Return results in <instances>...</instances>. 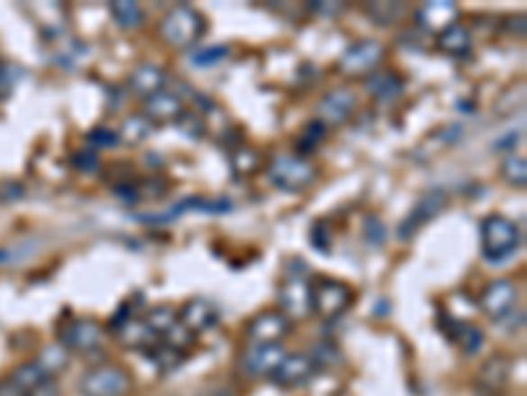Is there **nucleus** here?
Instances as JSON below:
<instances>
[{"instance_id":"473e14b6","label":"nucleus","mask_w":527,"mask_h":396,"mask_svg":"<svg viewBox=\"0 0 527 396\" xmlns=\"http://www.w3.org/2000/svg\"><path fill=\"white\" fill-rule=\"evenodd\" d=\"M230 56V45H204L201 51L193 53V64L195 67H214L219 61H224Z\"/></svg>"},{"instance_id":"e433bc0d","label":"nucleus","mask_w":527,"mask_h":396,"mask_svg":"<svg viewBox=\"0 0 527 396\" xmlns=\"http://www.w3.org/2000/svg\"><path fill=\"white\" fill-rule=\"evenodd\" d=\"M87 141L95 148H108V145L119 143V135H116V130H108V127H93L87 133Z\"/></svg>"},{"instance_id":"a878e982","label":"nucleus","mask_w":527,"mask_h":396,"mask_svg":"<svg viewBox=\"0 0 527 396\" xmlns=\"http://www.w3.org/2000/svg\"><path fill=\"white\" fill-rule=\"evenodd\" d=\"M111 16H114L116 27L124 30V32L141 30L142 22H145V11H142L141 3H135V0H116V3H111Z\"/></svg>"},{"instance_id":"bb28decb","label":"nucleus","mask_w":527,"mask_h":396,"mask_svg":"<svg viewBox=\"0 0 527 396\" xmlns=\"http://www.w3.org/2000/svg\"><path fill=\"white\" fill-rule=\"evenodd\" d=\"M142 320H145V325H148L159 338H164V336L179 323V309L172 307V304H159V307H153Z\"/></svg>"},{"instance_id":"72a5a7b5","label":"nucleus","mask_w":527,"mask_h":396,"mask_svg":"<svg viewBox=\"0 0 527 396\" xmlns=\"http://www.w3.org/2000/svg\"><path fill=\"white\" fill-rule=\"evenodd\" d=\"M71 164H74L79 172L90 175V172H95V170L101 167V159H98V151H95V148H82V151H77V153L71 156Z\"/></svg>"},{"instance_id":"c756f323","label":"nucleus","mask_w":527,"mask_h":396,"mask_svg":"<svg viewBox=\"0 0 527 396\" xmlns=\"http://www.w3.org/2000/svg\"><path fill=\"white\" fill-rule=\"evenodd\" d=\"M148 357L156 362V367L161 370V373H169V370H177L182 362H185V352H179L175 346H169L164 338L148 352Z\"/></svg>"},{"instance_id":"f3484780","label":"nucleus","mask_w":527,"mask_h":396,"mask_svg":"<svg viewBox=\"0 0 527 396\" xmlns=\"http://www.w3.org/2000/svg\"><path fill=\"white\" fill-rule=\"evenodd\" d=\"M187 209H195V212H204V215H224L232 209V201L230 198H206V196H187L182 201H177L169 212L159 216H141L142 222H172L177 216H182Z\"/></svg>"},{"instance_id":"c9c22d12","label":"nucleus","mask_w":527,"mask_h":396,"mask_svg":"<svg viewBox=\"0 0 527 396\" xmlns=\"http://www.w3.org/2000/svg\"><path fill=\"white\" fill-rule=\"evenodd\" d=\"M324 135H327V124H322L319 119H314V122H312V124L306 127V133H304V138H301V143H298V148H301V151L306 153V151H309V148H314V145L319 143V141H322Z\"/></svg>"},{"instance_id":"20e7f679","label":"nucleus","mask_w":527,"mask_h":396,"mask_svg":"<svg viewBox=\"0 0 527 396\" xmlns=\"http://www.w3.org/2000/svg\"><path fill=\"white\" fill-rule=\"evenodd\" d=\"M132 386V373L122 364H95L79 378L82 396H127Z\"/></svg>"},{"instance_id":"423d86ee","label":"nucleus","mask_w":527,"mask_h":396,"mask_svg":"<svg viewBox=\"0 0 527 396\" xmlns=\"http://www.w3.org/2000/svg\"><path fill=\"white\" fill-rule=\"evenodd\" d=\"M105 341V327L90 318H74L67 320L59 330V344H64L74 355H90L101 349Z\"/></svg>"},{"instance_id":"0eeeda50","label":"nucleus","mask_w":527,"mask_h":396,"mask_svg":"<svg viewBox=\"0 0 527 396\" xmlns=\"http://www.w3.org/2000/svg\"><path fill=\"white\" fill-rule=\"evenodd\" d=\"M386 56L383 42L377 40H359L343 51V56L338 59V72L346 77H369L375 69H380V61Z\"/></svg>"},{"instance_id":"7c9ffc66","label":"nucleus","mask_w":527,"mask_h":396,"mask_svg":"<svg viewBox=\"0 0 527 396\" xmlns=\"http://www.w3.org/2000/svg\"><path fill=\"white\" fill-rule=\"evenodd\" d=\"M230 164H232V172L235 175H253L261 167V153L256 148L241 145V148H235L230 153Z\"/></svg>"},{"instance_id":"b1692460","label":"nucleus","mask_w":527,"mask_h":396,"mask_svg":"<svg viewBox=\"0 0 527 396\" xmlns=\"http://www.w3.org/2000/svg\"><path fill=\"white\" fill-rule=\"evenodd\" d=\"M438 37V48L443 51V53H449V56H454V59H461V56H467L469 51H472V35H469V30L467 27H461V24H451L449 30H443Z\"/></svg>"},{"instance_id":"f704fd0d","label":"nucleus","mask_w":527,"mask_h":396,"mask_svg":"<svg viewBox=\"0 0 527 396\" xmlns=\"http://www.w3.org/2000/svg\"><path fill=\"white\" fill-rule=\"evenodd\" d=\"M386 225L375 215L367 216V222H364V238H367V244L369 246H383L386 244Z\"/></svg>"},{"instance_id":"f03ea898","label":"nucleus","mask_w":527,"mask_h":396,"mask_svg":"<svg viewBox=\"0 0 527 396\" xmlns=\"http://www.w3.org/2000/svg\"><path fill=\"white\" fill-rule=\"evenodd\" d=\"M522 233L504 215H491L480 222V249L488 262H504L520 249Z\"/></svg>"},{"instance_id":"f8f14e48","label":"nucleus","mask_w":527,"mask_h":396,"mask_svg":"<svg viewBox=\"0 0 527 396\" xmlns=\"http://www.w3.org/2000/svg\"><path fill=\"white\" fill-rule=\"evenodd\" d=\"M290 330L293 323L280 309H267L250 318V323L246 325V338L248 344H282V338H287Z\"/></svg>"},{"instance_id":"6ab92c4d","label":"nucleus","mask_w":527,"mask_h":396,"mask_svg":"<svg viewBox=\"0 0 527 396\" xmlns=\"http://www.w3.org/2000/svg\"><path fill=\"white\" fill-rule=\"evenodd\" d=\"M114 333H116V338H119L127 349H135V352H142V355H148V352L161 341L141 318H130L127 323L114 327Z\"/></svg>"},{"instance_id":"f257e3e1","label":"nucleus","mask_w":527,"mask_h":396,"mask_svg":"<svg viewBox=\"0 0 527 396\" xmlns=\"http://www.w3.org/2000/svg\"><path fill=\"white\" fill-rule=\"evenodd\" d=\"M206 32V19L201 16V11H195L187 3H179L175 8H169L159 24V37L177 51L193 48Z\"/></svg>"},{"instance_id":"2f4dec72","label":"nucleus","mask_w":527,"mask_h":396,"mask_svg":"<svg viewBox=\"0 0 527 396\" xmlns=\"http://www.w3.org/2000/svg\"><path fill=\"white\" fill-rule=\"evenodd\" d=\"M404 11H406V8H404L401 3H369V5H367V14H369L380 27H390V24L401 22Z\"/></svg>"},{"instance_id":"9b49d317","label":"nucleus","mask_w":527,"mask_h":396,"mask_svg":"<svg viewBox=\"0 0 527 396\" xmlns=\"http://www.w3.org/2000/svg\"><path fill=\"white\" fill-rule=\"evenodd\" d=\"M285 355L287 352L282 344H248V349L241 355V370L250 378H272Z\"/></svg>"},{"instance_id":"58836bf2","label":"nucleus","mask_w":527,"mask_h":396,"mask_svg":"<svg viewBox=\"0 0 527 396\" xmlns=\"http://www.w3.org/2000/svg\"><path fill=\"white\" fill-rule=\"evenodd\" d=\"M114 196L122 198V201H138L141 190H138L135 182H119V185H114Z\"/></svg>"},{"instance_id":"7ed1b4c3","label":"nucleus","mask_w":527,"mask_h":396,"mask_svg":"<svg viewBox=\"0 0 527 396\" xmlns=\"http://www.w3.org/2000/svg\"><path fill=\"white\" fill-rule=\"evenodd\" d=\"M267 175L285 193H304L319 178L314 164L304 156H295V153H277L269 161Z\"/></svg>"},{"instance_id":"39448f33","label":"nucleus","mask_w":527,"mask_h":396,"mask_svg":"<svg viewBox=\"0 0 527 396\" xmlns=\"http://www.w3.org/2000/svg\"><path fill=\"white\" fill-rule=\"evenodd\" d=\"M312 296H314V312L324 320L341 318L353 304V289L343 281L335 278H319L312 283Z\"/></svg>"},{"instance_id":"9d476101","label":"nucleus","mask_w":527,"mask_h":396,"mask_svg":"<svg viewBox=\"0 0 527 396\" xmlns=\"http://www.w3.org/2000/svg\"><path fill=\"white\" fill-rule=\"evenodd\" d=\"M319 373V360L314 355H306V352H287L285 360L280 362V367L275 370L272 381L275 386L280 389H301L306 383H312Z\"/></svg>"},{"instance_id":"c85d7f7f","label":"nucleus","mask_w":527,"mask_h":396,"mask_svg":"<svg viewBox=\"0 0 527 396\" xmlns=\"http://www.w3.org/2000/svg\"><path fill=\"white\" fill-rule=\"evenodd\" d=\"M501 178L512 188H525L527 185V159L522 153H509L501 161Z\"/></svg>"},{"instance_id":"5701e85b","label":"nucleus","mask_w":527,"mask_h":396,"mask_svg":"<svg viewBox=\"0 0 527 396\" xmlns=\"http://www.w3.org/2000/svg\"><path fill=\"white\" fill-rule=\"evenodd\" d=\"M449 336H451V341L457 344L464 355H477L483 349V341H486V336H483V330L477 325L467 323V320H457V318L451 320Z\"/></svg>"},{"instance_id":"ddd939ff","label":"nucleus","mask_w":527,"mask_h":396,"mask_svg":"<svg viewBox=\"0 0 527 396\" xmlns=\"http://www.w3.org/2000/svg\"><path fill=\"white\" fill-rule=\"evenodd\" d=\"M446 204H449L446 190H427L420 201H417V207L409 212V216L398 225V238H401V241H409V238L420 230L422 225H427L432 216L441 215V212L446 209Z\"/></svg>"},{"instance_id":"393cba45","label":"nucleus","mask_w":527,"mask_h":396,"mask_svg":"<svg viewBox=\"0 0 527 396\" xmlns=\"http://www.w3.org/2000/svg\"><path fill=\"white\" fill-rule=\"evenodd\" d=\"M150 133H153V122H150L145 114H130V116L119 124V130H116L119 141L127 145H141L142 141L150 138Z\"/></svg>"},{"instance_id":"4468645a","label":"nucleus","mask_w":527,"mask_h":396,"mask_svg":"<svg viewBox=\"0 0 527 396\" xmlns=\"http://www.w3.org/2000/svg\"><path fill=\"white\" fill-rule=\"evenodd\" d=\"M179 325L185 330H190L193 336L209 333L211 327L219 325V307L211 299H204V296L187 299L179 309Z\"/></svg>"},{"instance_id":"4c0bfd02","label":"nucleus","mask_w":527,"mask_h":396,"mask_svg":"<svg viewBox=\"0 0 527 396\" xmlns=\"http://www.w3.org/2000/svg\"><path fill=\"white\" fill-rule=\"evenodd\" d=\"M312 244H314L319 252H330V230L324 222H316L312 227Z\"/></svg>"},{"instance_id":"412c9836","label":"nucleus","mask_w":527,"mask_h":396,"mask_svg":"<svg viewBox=\"0 0 527 396\" xmlns=\"http://www.w3.org/2000/svg\"><path fill=\"white\" fill-rule=\"evenodd\" d=\"M367 90L372 93V98L377 101H395L404 93V79L390 69H375L367 77Z\"/></svg>"},{"instance_id":"2eb2a0df","label":"nucleus","mask_w":527,"mask_h":396,"mask_svg":"<svg viewBox=\"0 0 527 396\" xmlns=\"http://www.w3.org/2000/svg\"><path fill=\"white\" fill-rule=\"evenodd\" d=\"M356 111V93L351 87H332L319 98V122L322 124H343Z\"/></svg>"},{"instance_id":"6e6552de","label":"nucleus","mask_w":527,"mask_h":396,"mask_svg":"<svg viewBox=\"0 0 527 396\" xmlns=\"http://www.w3.org/2000/svg\"><path fill=\"white\" fill-rule=\"evenodd\" d=\"M517 299H520L517 283L509 278H498V281H491L477 296V307L483 309L486 318H491L493 323H504L514 312Z\"/></svg>"},{"instance_id":"a211bd4d","label":"nucleus","mask_w":527,"mask_h":396,"mask_svg":"<svg viewBox=\"0 0 527 396\" xmlns=\"http://www.w3.org/2000/svg\"><path fill=\"white\" fill-rule=\"evenodd\" d=\"M164 85H167V72L159 64H141V67H135L130 72V77H127L130 93H135L142 101H148L150 96L161 93Z\"/></svg>"},{"instance_id":"ea45409f","label":"nucleus","mask_w":527,"mask_h":396,"mask_svg":"<svg viewBox=\"0 0 527 396\" xmlns=\"http://www.w3.org/2000/svg\"><path fill=\"white\" fill-rule=\"evenodd\" d=\"M11 93V77H8V67L0 61V98H5Z\"/></svg>"},{"instance_id":"dca6fc26","label":"nucleus","mask_w":527,"mask_h":396,"mask_svg":"<svg viewBox=\"0 0 527 396\" xmlns=\"http://www.w3.org/2000/svg\"><path fill=\"white\" fill-rule=\"evenodd\" d=\"M459 8L451 0H432V3H422L414 11V19L424 32L441 35L443 30H449L451 24H457Z\"/></svg>"},{"instance_id":"4be33fe9","label":"nucleus","mask_w":527,"mask_h":396,"mask_svg":"<svg viewBox=\"0 0 527 396\" xmlns=\"http://www.w3.org/2000/svg\"><path fill=\"white\" fill-rule=\"evenodd\" d=\"M71 360V352L64 346V344H59V341H53V344H45L40 352H37L35 362L37 367L48 375V378H56V375H61L67 367H69Z\"/></svg>"},{"instance_id":"cd10ccee","label":"nucleus","mask_w":527,"mask_h":396,"mask_svg":"<svg viewBox=\"0 0 527 396\" xmlns=\"http://www.w3.org/2000/svg\"><path fill=\"white\" fill-rule=\"evenodd\" d=\"M509 381V362L504 357H493L483 364L480 370V386L491 389V391H501Z\"/></svg>"},{"instance_id":"1a4fd4ad","label":"nucleus","mask_w":527,"mask_h":396,"mask_svg":"<svg viewBox=\"0 0 527 396\" xmlns=\"http://www.w3.org/2000/svg\"><path fill=\"white\" fill-rule=\"evenodd\" d=\"M280 312L290 323H301L314 315V296L312 283L306 278H287L280 286Z\"/></svg>"},{"instance_id":"aec40b11","label":"nucleus","mask_w":527,"mask_h":396,"mask_svg":"<svg viewBox=\"0 0 527 396\" xmlns=\"http://www.w3.org/2000/svg\"><path fill=\"white\" fill-rule=\"evenodd\" d=\"M182 111H185V104L179 101V96L172 93V90H161V93H156V96H150L148 101H145V116L156 124H167V122H177L179 116H182Z\"/></svg>"}]
</instances>
